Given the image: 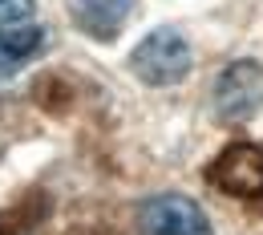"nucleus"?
Masks as SVG:
<instances>
[{
	"instance_id": "nucleus-1",
	"label": "nucleus",
	"mask_w": 263,
	"mask_h": 235,
	"mask_svg": "<svg viewBox=\"0 0 263 235\" xmlns=\"http://www.w3.org/2000/svg\"><path fill=\"white\" fill-rule=\"evenodd\" d=\"M191 65H195L191 45L174 33V29H154V33L130 53V73L138 81L154 85V89L178 85V81L191 73Z\"/></svg>"
},
{
	"instance_id": "nucleus-2",
	"label": "nucleus",
	"mask_w": 263,
	"mask_h": 235,
	"mask_svg": "<svg viewBox=\"0 0 263 235\" xmlns=\"http://www.w3.org/2000/svg\"><path fill=\"white\" fill-rule=\"evenodd\" d=\"M215 118L219 122H247L263 105V65L259 61H235L215 77Z\"/></svg>"
},
{
	"instance_id": "nucleus-3",
	"label": "nucleus",
	"mask_w": 263,
	"mask_h": 235,
	"mask_svg": "<svg viewBox=\"0 0 263 235\" xmlns=\"http://www.w3.org/2000/svg\"><path fill=\"white\" fill-rule=\"evenodd\" d=\"M142 235H215L206 211L191 195H150L138 207Z\"/></svg>"
},
{
	"instance_id": "nucleus-4",
	"label": "nucleus",
	"mask_w": 263,
	"mask_h": 235,
	"mask_svg": "<svg viewBox=\"0 0 263 235\" xmlns=\"http://www.w3.org/2000/svg\"><path fill=\"white\" fill-rule=\"evenodd\" d=\"M206 178H211V187H219L231 199H259L263 195V150L251 146V142H235L211 162Z\"/></svg>"
},
{
	"instance_id": "nucleus-5",
	"label": "nucleus",
	"mask_w": 263,
	"mask_h": 235,
	"mask_svg": "<svg viewBox=\"0 0 263 235\" xmlns=\"http://www.w3.org/2000/svg\"><path fill=\"white\" fill-rule=\"evenodd\" d=\"M134 0H69V16L73 25L93 41H114L122 33V25L130 21Z\"/></svg>"
},
{
	"instance_id": "nucleus-6",
	"label": "nucleus",
	"mask_w": 263,
	"mask_h": 235,
	"mask_svg": "<svg viewBox=\"0 0 263 235\" xmlns=\"http://www.w3.org/2000/svg\"><path fill=\"white\" fill-rule=\"evenodd\" d=\"M41 45H45V29H36V25L0 29V81L16 77V73L41 53Z\"/></svg>"
},
{
	"instance_id": "nucleus-7",
	"label": "nucleus",
	"mask_w": 263,
	"mask_h": 235,
	"mask_svg": "<svg viewBox=\"0 0 263 235\" xmlns=\"http://www.w3.org/2000/svg\"><path fill=\"white\" fill-rule=\"evenodd\" d=\"M33 21V0H0V29H16Z\"/></svg>"
},
{
	"instance_id": "nucleus-8",
	"label": "nucleus",
	"mask_w": 263,
	"mask_h": 235,
	"mask_svg": "<svg viewBox=\"0 0 263 235\" xmlns=\"http://www.w3.org/2000/svg\"><path fill=\"white\" fill-rule=\"evenodd\" d=\"M73 235H105V231H93V227H77Z\"/></svg>"
}]
</instances>
